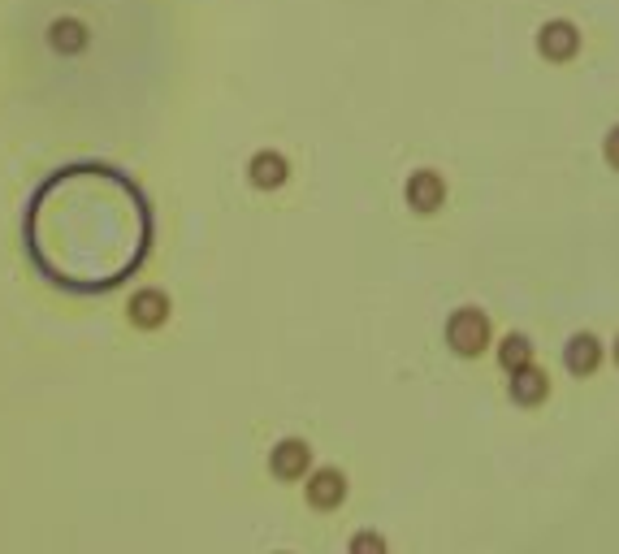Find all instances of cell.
Returning <instances> with one entry per match:
<instances>
[{
	"instance_id": "6da1fadb",
	"label": "cell",
	"mask_w": 619,
	"mask_h": 554,
	"mask_svg": "<svg viewBox=\"0 0 619 554\" xmlns=\"http://www.w3.org/2000/svg\"><path fill=\"white\" fill-rule=\"evenodd\" d=\"M446 342H451V351L464 355V360L481 355L485 347H490V316H485L481 308L451 312V321H446Z\"/></svg>"
},
{
	"instance_id": "7a4b0ae2",
	"label": "cell",
	"mask_w": 619,
	"mask_h": 554,
	"mask_svg": "<svg viewBox=\"0 0 619 554\" xmlns=\"http://www.w3.org/2000/svg\"><path fill=\"white\" fill-rule=\"evenodd\" d=\"M537 52H542L546 61H572L576 52H581V31H576L572 22H546L542 31H537Z\"/></svg>"
},
{
	"instance_id": "3957f363",
	"label": "cell",
	"mask_w": 619,
	"mask_h": 554,
	"mask_svg": "<svg viewBox=\"0 0 619 554\" xmlns=\"http://www.w3.org/2000/svg\"><path fill=\"white\" fill-rule=\"evenodd\" d=\"M602 360H607V351L594 334H572L568 347H563V364H568L572 377H594Z\"/></svg>"
},
{
	"instance_id": "277c9868",
	"label": "cell",
	"mask_w": 619,
	"mask_h": 554,
	"mask_svg": "<svg viewBox=\"0 0 619 554\" xmlns=\"http://www.w3.org/2000/svg\"><path fill=\"white\" fill-rule=\"evenodd\" d=\"M507 394H511V403H520V407L546 403V399H550V377H546V368H537V364L516 368V373H511Z\"/></svg>"
},
{
	"instance_id": "5b68a950",
	"label": "cell",
	"mask_w": 619,
	"mask_h": 554,
	"mask_svg": "<svg viewBox=\"0 0 619 554\" xmlns=\"http://www.w3.org/2000/svg\"><path fill=\"white\" fill-rule=\"evenodd\" d=\"M442 200H446L442 174H433V169H416V174L407 178V204H412L416 213H438Z\"/></svg>"
},
{
	"instance_id": "8992f818",
	"label": "cell",
	"mask_w": 619,
	"mask_h": 554,
	"mask_svg": "<svg viewBox=\"0 0 619 554\" xmlns=\"http://www.w3.org/2000/svg\"><path fill=\"white\" fill-rule=\"evenodd\" d=\"M308 464H312V451H308V442H299V438L278 442V451L269 455V468L278 472L282 481H299L308 472Z\"/></svg>"
},
{
	"instance_id": "52a82bcc",
	"label": "cell",
	"mask_w": 619,
	"mask_h": 554,
	"mask_svg": "<svg viewBox=\"0 0 619 554\" xmlns=\"http://www.w3.org/2000/svg\"><path fill=\"white\" fill-rule=\"evenodd\" d=\"M286 174H291V165H286L282 152H256L252 165H247V178H252L256 191H278Z\"/></svg>"
},
{
	"instance_id": "ba28073f",
	"label": "cell",
	"mask_w": 619,
	"mask_h": 554,
	"mask_svg": "<svg viewBox=\"0 0 619 554\" xmlns=\"http://www.w3.org/2000/svg\"><path fill=\"white\" fill-rule=\"evenodd\" d=\"M342 498H347V481H342L334 468L316 472V477L308 481V503H312L316 511H334Z\"/></svg>"
},
{
	"instance_id": "9c48e42d",
	"label": "cell",
	"mask_w": 619,
	"mask_h": 554,
	"mask_svg": "<svg viewBox=\"0 0 619 554\" xmlns=\"http://www.w3.org/2000/svg\"><path fill=\"white\" fill-rule=\"evenodd\" d=\"M165 316H169V299L161 295V290H139V295L130 299V321L143 325V329L161 325Z\"/></svg>"
},
{
	"instance_id": "30bf717a",
	"label": "cell",
	"mask_w": 619,
	"mask_h": 554,
	"mask_svg": "<svg viewBox=\"0 0 619 554\" xmlns=\"http://www.w3.org/2000/svg\"><path fill=\"white\" fill-rule=\"evenodd\" d=\"M48 44L65 52V57H74V52H83L87 48V26L78 22V18H61V22H52L48 26Z\"/></svg>"
},
{
	"instance_id": "8fae6325",
	"label": "cell",
	"mask_w": 619,
	"mask_h": 554,
	"mask_svg": "<svg viewBox=\"0 0 619 554\" xmlns=\"http://www.w3.org/2000/svg\"><path fill=\"white\" fill-rule=\"evenodd\" d=\"M498 364L507 368V373H516V368H529L533 364V342L524 334H507L503 347H498Z\"/></svg>"
},
{
	"instance_id": "7c38bea8",
	"label": "cell",
	"mask_w": 619,
	"mask_h": 554,
	"mask_svg": "<svg viewBox=\"0 0 619 554\" xmlns=\"http://www.w3.org/2000/svg\"><path fill=\"white\" fill-rule=\"evenodd\" d=\"M351 554H386V542H381L377 533H355Z\"/></svg>"
},
{
	"instance_id": "4fadbf2b",
	"label": "cell",
	"mask_w": 619,
	"mask_h": 554,
	"mask_svg": "<svg viewBox=\"0 0 619 554\" xmlns=\"http://www.w3.org/2000/svg\"><path fill=\"white\" fill-rule=\"evenodd\" d=\"M602 156H607V165L619 174V126L607 130V139H602Z\"/></svg>"
},
{
	"instance_id": "5bb4252c",
	"label": "cell",
	"mask_w": 619,
	"mask_h": 554,
	"mask_svg": "<svg viewBox=\"0 0 619 554\" xmlns=\"http://www.w3.org/2000/svg\"><path fill=\"white\" fill-rule=\"evenodd\" d=\"M611 355H615V368H619V334H615V347H611Z\"/></svg>"
}]
</instances>
